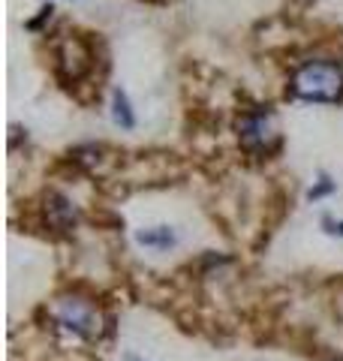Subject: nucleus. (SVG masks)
Here are the masks:
<instances>
[{
	"label": "nucleus",
	"mask_w": 343,
	"mask_h": 361,
	"mask_svg": "<svg viewBox=\"0 0 343 361\" xmlns=\"http://www.w3.org/2000/svg\"><path fill=\"white\" fill-rule=\"evenodd\" d=\"M292 97L304 103H340L343 99V66L337 61H311L295 70Z\"/></svg>",
	"instance_id": "obj_1"
},
{
	"label": "nucleus",
	"mask_w": 343,
	"mask_h": 361,
	"mask_svg": "<svg viewBox=\"0 0 343 361\" xmlns=\"http://www.w3.org/2000/svg\"><path fill=\"white\" fill-rule=\"evenodd\" d=\"M238 139L247 151L253 154H271L280 142V133H277V121L268 109H253L238 121Z\"/></svg>",
	"instance_id": "obj_2"
},
{
	"label": "nucleus",
	"mask_w": 343,
	"mask_h": 361,
	"mask_svg": "<svg viewBox=\"0 0 343 361\" xmlns=\"http://www.w3.org/2000/svg\"><path fill=\"white\" fill-rule=\"evenodd\" d=\"M102 313L97 307H90L82 298H64L57 304V325L66 331H73L76 337H85V341H97L102 334Z\"/></svg>",
	"instance_id": "obj_3"
},
{
	"label": "nucleus",
	"mask_w": 343,
	"mask_h": 361,
	"mask_svg": "<svg viewBox=\"0 0 343 361\" xmlns=\"http://www.w3.org/2000/svg\"><path fill=\"white\" fill-rule=\"evenodd\" d=\"M57 70L66 82H78L90 70V51L82 45V39H66L57 49Z\"/></svg>",
	"instance_id": "obj_4"
},
{
	"label": "nucleus",
	"mask_w": 343,
	"mask_h": 361,
	"mask_svg": "<svg viewBox=\"0 0 343 361\" xmlns=\"http://www.w3.org/2000/svg\"><path fill=\"white\" fill-rule=\"evenodd\" d=\"M42 217H45V223H49L52 229L70 232L73 226L78 223V211H76V205L66 196L49 193V196H45V205H42Z\"/></svg>",
	"instance_id": "obj_5"
},
{
	"label": "nucleus",
	"mask_w": 343,
	"mask_h": 361,
	"mask_svg": "<svg viewBox=\"0 0 343 361\" xmlns=\"http://www.w3.org/2000/svg\"><path fill=\"white\" fill-rule=\"evenodd\" d=\"M136 241L145 247H154V250H166V247L175 244V232H172L169 226H154V229L136 232Z\"/></svg>",
	"instance_id": "obj_6"
},
{
	"label": "nucleus",
	"mask_w": 343,
	"mask_h": 361,
	"mask_svg": "<svg viewBox=\"0 0 343 361\" xmlns=\"http://www.w3.org/2000/svg\"><path fill=\"white\" fill-rule=\"evenodd\" d=\"M112 118L124 130H133L136 127V115H133V109H130V99H127V94H124L121 87L114 90V97H112Z\"/></svg>",
	"instance_id": "obj_7"
},
{
	"label": "nucleus",
	"mask_w": 343,
	"mask_h": 361,
	"mask_svg": "<svg viewBox=\"0 0 343 361\" xmlns=\"http://www.w3.org/2000/svg\"><path fill=\"white\" fill-rule=\"evenodd\" d=\"M331 190H335V184H331L328 178H323V184H319V187H313V190H311V193H307V196H311V199H323V196H328V193H331Z\"/></svg>",
	"instance_id": "obj_8"
},
{
	"label": "nucleus",
	"mask_w": 343,
	"mask_h": 361,
	"mask_svg": "<svg viewBox=\"0 0 343 361\" xmlns=\"http://www.w3.org/2000/svg\"><path fill=\"white\" fill-rule=\"evenodd\" d=\"M323 226H325V229H328L331 235H343V220H340V223H335L331 217H325V220H323Z\"/></svg>",
	"instance_id": "obj_9"
},
{
	"label": "nucleus",
	"mask_w": 343,
	"mask_h": 361,
	"mask_svg": "<svg viewBox=\"0 0 343 361\" xmlns=\"http://www.w3.org/2000/svg\"><path fill=\"white\" fill-rule=\"evenodd\" d=\"M127 361H139V358H136V355H127Z\"/></svg>",
	"instance_id": "obj_10"
},
{
	"label": "nucleus",
	"mask_w": 343,
	"mask_h": 361,
	"mask_svg": "<svg viewBox=\"0 0 343 361\" xmlns=\"http://www.w3.org/2000/svg\"><path fill=\"white\" fill-rule=\"evenodd\" d=\"M340 361H343V358H340Z\"/></svg>",
	"instance_id": "obj_11"
}]
</instances>
